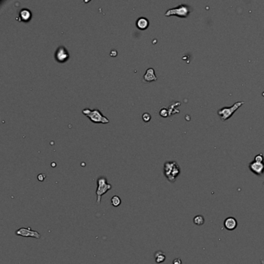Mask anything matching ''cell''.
Listing matches in <instances>:
<instances>
[{
	"label": "cell",
	"instance_id": "cell-1",
	"mask_svg": "<svg viewBox=\"0 0 264 264\" xmlns=\"http://www.w3.org/2000/svg\"><path fill=\"white\" fill-rule=\"evenodd\" d=\"M164 174L169 181L174 183L180 174V166L175 161H166L164 166Z\"/></svg>",
	"mask_w": 264,
	"mask_h": 264
},
{
	"label": "cell",
	"instance_id": "cell-2",
	"mask_svg": "<svg viewBox=\"0 0 264 264\" xmlns=\"http://www.w3.org/2000/svg\"><path fill=\"white\" fill-rule=\"evenodd\" d=\"M97 190H96V196H97V204L100 205L101 203V198L102 195L107 193L109 190H111L112 186L109 184L106 177H99L97 180Z\"/></svg>",
	"mask_w": 264,
	"mask_h": 264
},
{
	"label": "cell",
	"instance_id": "cell-3",
	"mask_svg": "<svg viewBox=\"0 0 264 264\" xmlns=\"http://www.w3.org/2000/svg\"><path fill=\"white\" fill-rule=\"evenodd\" d=\"M82 113L89 118V120L95 123H109V120L106 116H104L101 111L98 109L91 110L89 109H84Z\"/></svg>",
	"mask_w": 264,
	"mask_h": 264
},
{
	"label": "cell",
	"instance_id": "cell-4",
	"mask_svg": "<svg viewBox=\"0 0 264 264\" xmlns=\"http://www.w3.org/2000/svg\"><path fill=\"white\" fill-rule=\"evenodd\" d=\"M190 7L188 5L181 4L180 6L170 9L165 12V16H176L180 18H187L190 15Z\"/></svg>",
	"mask_w": 264,
	"mask_h": 264
},
{
	"label": "cell",
	"instance_id": "cell-5",
	"mask_svg": "<svg viewBox=\"0 0 264 264\" xmlns=\"http://www.w3.org/2000/svg\"><path fill=\"white\" fill-rule=\"evenodd\" d=\"M243 104L244 102H237L231 107L221 108V109L218 110V115L220 116V119L222 121H226L229 118H231V116L235 113V111L243 106Z\"/></svg>",
	"mask_w": 264,
	"mask_h": 264
},
{
	"label": "cell",
	"instance_id": "cell-6",
	"mask_svg": "<svg viewBox=\"0 0 264 264\" xmlns=\"http://www.w3.org/2000/svg\"><path fill=\"white\" fill-rule=\"evenodd\" d=\"M16 235L18 236H23V237H32V238H35V239H40L41 235L37 231H34L31 228H20L17 229L15 232Z\"/></svg>",
	"mask_w": 264,
	"mask_h": 264
},
{
	"label": "cell",
	"instance_id": "cell-7",
	"mask_svg": "<svg viewBox=\"0 0 264 264\" xmlns=\"http://www.w3.org/2000/svg\"><path fill=\"white\" fill-rule=\"evenodd\" d=\"M55 60L59 63H65L69 59V52L65 47H57L54 54Z\"/></svg>",
	"mask_w": 264,
	"mask_h": 264
},
{
	"label": "cell",
	"instance_id": "cell-8",
	"mask_svg": "<svg viewBox=\"0 0 264 264\" xmlns=\"http://www.w3.org/2000/svg\"><path fill=\"white\" fill-rule=\"evenodd\" d=\"M249 168L253 174L258 176H262L264 174V162L252 161L249 164Z\"/></svg>",
	"mask_w": 264,
	"mask_h": 264
},
{
	"label": "cell",
	"instance_id": "cell-9",
	"mask_svg": "<svg viewBox=\"0 0 264 264\" xmlns=\"http://www.w3.org/2000/svg\"><path fill=\"white\" fill-rule=\"evenodd\" d=\"M237 225H238V221L235 218L233 217L227 218V219H225V221H224V226L229 231L235 230L237 228Z\"/></svg>",
	"mask_w": 264,
	"mask_h": 264
},
{
	"label": "cell",
	"instance_id": "cell-10",
	"mask_svg": "<svg viewBox=\"0 0 264 264\" xmlns=\"http://www.w3.org/2000/svg\"><path fill=\"white\" fill-rule=\"evenodd\" d=\"M157 80V77L155 74L154 69L152 67H150L147 70L145 74L143 75V81H155Z\"/></svg>",
	"mask_w": 264,
	"mask_h": 264
},
{
	"label": "cell",
	"instance_id": "cell-11",
	"mask_svg": "<svg viewBox=\"0 0 264 264\" xmlns=\"http://www.w3.org/2000/svg\"><path fill=\"white\" fill-rule=\"evenodd\" d=\"M32 17L31 11L29 10L28 9H23L20 10V13H19V19L20 21L28 22Z\"/></svg>",
	"mask_w": 264,
	"mask_h": 264
},
{
	"label": "cell",
	"instance_id": "cell-12",
	"mask_svg": "<svg viewBox=\"0 0 264 264\" xmlns=\"http://www.w3.org/2000/svg\"><path fill=\"white\" fill-rule=\"evenodd\" d=\"M136 25L137 28H139L141 30H143V29H146L148 28L149 25H150V22L147 18L139 17L136 22Z\"/></svg>",
	"mask_w": 264,
	"mask_h": 264
},
{
	"label": "cell",
	"instance_id": "cell-13",
	"mask_svg": "<svg viewBox=\"0 0 264 264\" xmlns=\"http://www.w3.org/2000/svg\"><path fill=\"white\" fill-rule=\"evenodd\" d=\"M154 257L157 263H162L166 260V255H165L164 252L161 250H158L155 252Z\"/></svg>",
	"mask_w": 264,
	"mask_h": 264
},
{
	"label": "cell",
	"instance_id": "cell-14",
	"mask_svg": "<svg viewBox=\"0 0 264 264\" xmlns=\"http://www.w3.org/2000/svg\"><path fill=\"white\" fill-rule=\"evenodd\" d=\"M193 221H194V223L196 225L201 226V225H204V223H205V219H204L203 215H197V216H195V217L194 218Z\"/></svg>",
	"mask_w": 264,
	"mask_h": 264
},
{
	"label": "cell",
	"instance_id": "cell-15",
	"mask_svg": "<svg viewBox=\"0 0 264 264\" xmlns=\"http://www.w3.org/2000/svg\"><path fill=\"white\" fill-rule=\"evenodd\" d=\"M121 203H122V201L119 196L115 195V196H113L112 198H111V205L114 206V207H119V206L121 205Z\"/></svg>",
	"mask_w": 264,
	"mask_h": 264
},
{
	"label": "cell",
	"instance_id": "cell-16",
	"mask_svg": "<svg viewBox=\"0 0 264 264\" xmlns=\"http://www.w3.org/2000/svg\"><path fill=\"white\" fill-rule=\"evenodd\" d=\"M160 115H161L162 117H166V116H168L170 114H169V111L167 110V109H166V108H163L162 109H161V111H160Z\"/></svg>",
	"mask_w": 264,
	"mask_h": 264
},
{
	"label": "cell",
	"instance_id": "cell-17",
	"mask_svg": "<svg viewBox=\"0 0 264 264\" xmlns=\"http://www.w3.org/2000/svg\"><path fill=\"white\" fill-rule=\"evenodd\" d=\"M142 118H143V120L145 122H147L150 121L151 116H150V114H149L148 112H146V113L143 114V116H142Z\"/></svg>",
	"mask_w": 264,
	"mask_h": 264
},
{
	"label": "cell",
	"instance_id": "cell-18",
	"mask_svg": "<svg viewBox=\"0 0 264 264\" xmlns=\"http://www.w3.org/2000/svg\"><path fill=\"white\" fill-rule=\"evenodd\" d=\"M254 161H257V162H264V157L263 156L262 153H260L255 157Z\"/></svg>",
	"mask_w": 264,
	"mask_h": 264
},
{
	"label": "cell",
	"instance_id": "cell-19",
	"mask_svg": "<svg viewBox=\"0 0 264 264\" xmlns=\"http://www.w3.org/2000/svg\"><path fill=\"white\" fill-rule=\"evenodd\" d=\"M45 178H46V174H40L37 176V179H38L40 181H43V180H45Z\"/></svg>",
	"mask_w": 264,
	"mask_h": 264
},
{
	"label": "cell",
	"instance_id": "cell-20",
	"mask_svg": "<svg viewBox=\"0 0 264 264\" xmlns=\"http://www.w3.org/2000/svg\"><path fill=\"white\" fill-rule=\"evenodd\" d=\"M173 264H182V261L180 259L177 258L173 261Z\"/></svg>",
	"mask_w": 264,
	"mask_h": 264
},
{
	"label": "cell",
	"instance_id": "cell-21",
	"mask_svg": "<svg viewBox=\"0 0 264 264\" xmlns=\"http://www.w3.org/2000/svg\"><path fill=\"white\" fill-rule=\"evenodd\" d=\"M260 263L264 264V259H262V260H260Z\"/></svg>",
	"mask_w": 264,
	"mask_h": 264
}]
</instances>
